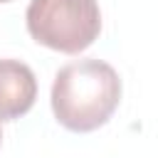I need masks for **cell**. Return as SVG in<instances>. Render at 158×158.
Masks as SVG:
<instances>
[{
	"label": "cell",
	"instance_id": "obj_1",
	"mask_svg": "<svg viewBox=\"0 0 158 158\" xmlns=\"http://www.w3.org/2000/svg\"><path fill=\"white\" fill-rule=\"evenodd\" d=\"M121 99V79L104 59H77L64 64L52 84V111L57 121L77 133L104 126Z\"/></svg>",
	"mask_w": 158,
	"mask_h": 158
},
{
	"label": "cell",
	"instance_id": "obj_2",
	"mask_svg": "<svg viewBox=\"0 0 158 158\" xmlns=\"http://www.w3.org/2000/svg\"><path fill=\"white\" fill-rule=\"evenodd\" d=\"M25 20L35 42L64 54H79L101 32L96 0H32Z\"/></svg>",
	"mask_w": 158,
	"mask_h": 158
},
{
	"label": "cell",
	"instance_id": "obj_3",
	"mask_svg": "<svg viewBox=\"0 0 158 158\" xmlns=\"http://www.w3.org/2000/svg\"><path fill=\"white\" fill-rule=\"evenodd\" d=\"M37 99V79L20 59H0V121L20 118Z\"/></svg>",
	"mask_w": 158,
	"mask_h": 158
},
{
	"label": "cell",
	"instance_id": "obj_4",
	"mask_svg": "<svg viewBox=\"0 0 158 158\" xmlns=\"http://www.w3.org/2000/svg\"><path fill=\"white\" fill-rule=\"evenodd\" d=\"M0 141H2V131H0Z\"/></svg>",
	"mask_w": 158,
	"mask_h": 158
},
{
	"label": "cell",
	"instance_id": "obj_5",
	"mask_svg": "<svg viewBox=\"0 0 158 158\" xmlns=\"http://www.w3.org/2000/svg\"><path fill=\"white\" fill-rule=\"evenodd\" d=\"M0 2H7V0H0Z\"/></svg>",
	"mask_w": 158,
	"mask_h": 158
}]
</instances>
